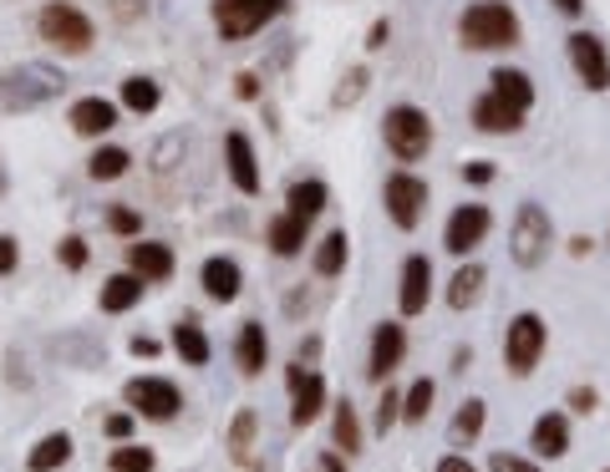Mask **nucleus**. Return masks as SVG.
<instances>
[{"instance_id":"1","label":"nucleus","mask_w":610,"mask_h":472,"mask_svg":"<svg viewBox=\"0 0 610 472\" xmlns=\"http://www.w3.org/2000/svg\"><path fill=\"white\" fill-rule=\"evenodd\" d=\"M67 92V76L51 61H21L0 76V112H36Z\"/></svg>"},{"instance_id":"2","label":"nucleus","mask_w":610,"mask_h":472,"mask_svg":"<svg viewBox=\"0 0 610 472\" xmlns=\"http://www.w3.org/2000/svg\"><path fill=\"white\" fill-rule=\"evenodd\" d=\"M458 41L468 51H499V46L519 41V15L509 11L504 0H478L458 15Z\"/></svg>"},{"instance_id":"3","label":"nucleus","mask_w":610,"mask_h":472,"mask_svg":"<svg viewBox=\"0 0 610 472\" xmlns=\"http://www.w3.org/2000/svg\"><path fill=\"white\" fill-rule=\"evenodd\" d=\"M36 31H41L46 46H57L61 57H87L92 41H97V31L82 11H76L72 0H51L41 15H36Z\"/></svg>"},{"instance_id":"4","label":"nucleus","mask_w":610,"mask_h":472,"mask_svg":"<svg viewBox=\"0 0 610 472\" xmlns=\"http://www.w3.org/2000/svg\"><path fill=\"white\" fill-rule=\"evenodd\" d=\"M290 0H214L208 11H214V31H219L224 41H244L254 31H265L275 15H285Z\"/></svg>"},{"instance_id":"5","label":"nucleus","mask_w":610,"mask_h":472,"mask_svg":"<svg viewBox=\"0 0 610 472\" xmlns=\"http://www.w3.org/2000/svg\"><path fill=\"white\" fill-rule=\"evenodd\" d=\"M382 137H387V148L397 162H417V158H428V148H432V122L422 107L403 102L382 118Z\"/></svg>"},{"instance_id":"6","label":"nucleus","mask_w":610,"mask_h":472,"mask_svg":"<svg viewBox=\"0 0 610 472\" xmlns=\"http://www.w3.org/2000/svg\"><path fill=\"white\" fill-rule=\"evenodd\" d=\"M550 239H554V223L539 204H519L514 214V229H509V254L519 269H539L545 254H550Z\"/></svg>"},{"instance_id":"7","label":"nucleus","mask_w":610,"mask_h":472,"mask_svg":"<svg viewBox=\"0 0 610 472\" xmlns=\"http://www.w3.org/2000/svg\"><path fill=\"white\" fill-rule=\"evenodd\" d=\"M545 340H550V330H545V320L535 311L514 315L509 320V336H504V366L514 376H529L539 366V355H545Z\"/></svg>"},{"instance_id":"8","label":"nucleus","mask_w":610,"mask_h":472,"mask_svg":"<svg viewBox=\"0 0 610 472\" xmlns=\"http://www.w3.org/2000/svg\"><path fill=\"white\" fill-rule=\"evenodd\" d=\"M122 401L133 407V416H148V422H174L179 416V386L164 382V376H133L122 386Z\"/></svg>"},{"instance_id":"9","label":"nucleus","mask_w":610,"mask_h":472,"mask_svg":"<svg viewBox=\"0 0 610 472\" xmlns=\"http://www.w3.org/2000/svg\"><path fill=\"white\" fill-rule=\"evenodd\" d=\"M285 386H290V427H311L315 416L326 412V382L315 376V371H306L300 361H290L285 366Z\"/></svg>"},{"instance_id":"10","label":"nucleus","mask_w":610,"mask_h":472,"mask_svg":"<svg viewBox=\"0 0 610 472\" xmlns=\"http://www.w3.org/2000/svg\"><path fill=\"white\" fill-rule=\"evenodd\" d=\"M382 198H387V214L397 229H417L422 223V208H428V183L417 173H392Z\"/></svg>"},{"instance_id":"11","label":"nucleus","mask_w":610,"mask_h":472,"mask_svg":"<svg viewBox=\"0 0 610 472\" xmlns=\"http://www.w3.org/2000/svg\"><path fill=\"white\" fill-rule=\"evenodd\" d=\"M570 61H575V72L590 92H606L610 87V57H606V41L590 36V31H575L570 36Z\"/></svg>"},{"instance_id":"12","label":"nucleus","mask_w":610,"mask_h":472,"mask_svg":"<svg viewBox=\"0 0 610 472\" xmlns=\"http://www.w3.org/2000/svg\"><path fill=\"white\" fill-rule=\"evenodd\" d=\"M489 223H493V214H489L483 204H463L458 214L447 219V229H443V250H447V254H468L474 244H483Z\"/></svg>"},{"instance_id":"13","label":"nucleus","mask_w":610,"mask_h":472,"mask_svg":"<svg viewBox=\"0 0 610 472\" xmlns=\"http://www.w3.org/2000/svg\"><path fill=\"white\" fill-rule=\"evenodd\" d=\"M403 351H407L403 325L382 320V325H376V336H372V361H367V376H372V382H387L392 371L403 366Z\"/></svg>"},{"instance_id":"14","label":"nucleus","mask_w":610,"mask_h":472,"mask_svg":"<svg viewBox=\"0 0 610 472\" xmlns=\"http://www.w3.org/2000/svg\"><path fill=\"white\" fill-rule=\"evenodd\" d=\"M474 128L478 133H519L524 128V107H514L509 97H499V92H483L474 102Z\"/></svg>"},{"instance_id":"15","label":"nucleus","mask_w":610,"mask_h":472,"mask_svg":"<svg viewBox=\"0 0 610 472\" xmlns=\"http://www.w3.org/2000/svg\"><path fill=\"white\" fill-rule=\"evenodd\" d=\"M432 295V259L428 254H412L403 265V290H397V311L403 315H422Z\"/></svg>"},{"instance_id":"16","label":"nucleus","mask_w":610,"mask_h":472,"mask_svg":"<svg viewBox=\"0 0 610 472\" xmlns=\"http://www.w3.org/2000/svg\"><path fill=\"white\" fill-rule=\"evenodd\" d=\"M67 122H72L76 137H103L118 128V102H107V97H82V102H72Z\"/></svg>"},{"instance_id":"17","label":"nucleus","mask_w":610,"mask_h":472,"mask_svg":"<svg viewBox=\"0 0 610 472\" xmlns=\"http://www.w3.org/2000/svg\"><path fill=\"white\" fill-rule=\"evenodd\" d=\"M224 162H229L235 189L244 193V198H254V193H260V162H254L250 137H244V133H229V137H224Z\"/></svg>"},{"instance_id":"18","label":"nucleus","mask_w":610,"mask_h":472,"mask_svg":"<svg viewBox=\"0 0 610 472\" xmlns=\"http://www.w3.org/2000/svg\"><path fill=\"white\" fill-rule=\"evenodd\" d=\"M128 269L143 275L148 285H158L174 275V250L168 244H153V239H137V244H128Z\"/></svg>"},{"instance_id":"19","label":"nucleus","mask_w":610,"mask_h":472,"mask_svg":"<svg viewBox=\"0 0 610 472\" xmlns=\"http://www.w3.org/2000/svg\"><path fill=\"white\" fill-rule=\"evenodd\" d=\"M199 280H204V295L219 300V305H229V300H239V285H244V275H239L235 259H224V254H214V259H204V269H199Z\"/></svg>"},{"instance_id":"20","label":"nucleus","mask_w":610,"mask_h":472,"mask_svg":"<svg viewBox=\"0 0 610 472\" xmlns=\"http://www.w3.org/2000/svg\"><path fill=\"white\" fill-rule=\"evenodd\" d=\"M235 361L244 376H260L270 361V340H265V325L260 320H244L239 325V340H235Z\"/></svg>"},{"instance_id":"21","label":"nucleus","mask_w":610,"mask_h":472,"mask_svg":"<svg viewBox=\"0 0 610 472\" xmlns=\"http://www.w3.org/2000/svg\"><path fill=\"white\" fill-rule=\"evenodd\" d=\"M306 229H311V223L300 219V214H290V208H285V214H275V219H270L265 239H270V250L280 254V259H290V254L306 250Z\"/></svg>"},{"instance_id":"22","label":"nucleus","mask_w":610,"mask_h":472,"mask_svg":"<svg viewBox=\"0 0 610 472\" xmlns=\"http://www.w3.org/2000/svg\"><path fill=\"white\" fill-rule=\"evenodd\" d=\"M143 290H148V280H143V275H133V269H122V275H112V280L103 285V311L107 315L133 311L137 300H143Z\"/></svg>"},{"instance_id":"23","label":"nucleus","mask_w":610,"mask_h":472,"mask_svg":"<svg viewBox=\"0 0 610 472\" xmlns=\"http://www.w3.org/2000/svg\"><path fill=\"white\" fill-rule=\"evenodd\" d=\"M72 462V437L67 432H46L41 443L26 452V472H57Z\"/></svg>"},{"instance_id":"24","label":"nucleus","mask_w":610,"mask_h":472,"mask_svg":"<svg viewBox=\"0 0 610 472\" xmlns=\"http://www.w3.org/2000/svg\"><path fill=\"white\" fill-rule=\"evenodd\" d=\"M535 452L539 458H565L570 452V422L560 412H545L535 422Z\"/></svg>"},{"instance_id":"25","label":"nucleus","mask_w":610,"mask_h":472,"mask_svg":"<svg viewBox=\"0 0 610 472\" xmlns=\"http://www.w3.org/2000/svg\"><path fill=\"white\" fill-rule=\"evenodd\" d=\"M174 351L183 355V366H208V336L194 315H183V320L174 325Z\"/></svg>"},{"instance_id":"26","label":"nucleus","mask_w":610,"mask_h":472,"mask_svg":"<svg viewBox=\"0 0 610 472\" xmlns=\"http://www.w3.org/2000/svg\"><path fill=\"white\" fill-rule=\"evenodd\" d=\"M326 204H331V189L321 183V178H306V183H290V193H285V208H290V214H300L306 223H311Z\"/></svg>"},{"instance_id":"27","label":"nucleus","mask_w":610,"mask_h":472,"mask_svg":"<svg viewBox=\"0 0 610 472\" xmlns=\"http://www.w3.org/2000/svg\"><path fill=\"white\" fill-rule=\"evenodd\" d=\"M346 254H351V239H346V229H331V234L315 244V259H311L315 275H321V280H336V275L346 269Z\"/></svg>"},{"instance_id":"28","label":"nucleus","mask_w":610,"mask_h":472,"mask_svg":"<svg viewBox=\"0 0 610 472\" xmlns=\"http://www.w3.org/2000/svg\"><path fill=\"white\" fill-rule=\"evenodd\" d=\"M158 102H164V92H158V82H153V76H128V82H122V107H128V112H137V118H148V112H158Z\"/></svg>"},{"instance_id":"29","label":"nucleus","mask_w":610,"mask_h":472,"mask_svg":"<svg viewBox=\"0 0 610 472\" xmlns=\"http://www.w3.org/2000/svg\"><path fill=\"white\" fill-rule=\"evenodd\" d=\"M483 265H463L458 275H453V285H447V305L453 311H468V305H478V295H483Z\"/></svg>"},{"instance_id":"30","label":"nucleus","mask_w":610,"mask_h":472,"mask_svg":"<svg viewBox=\"0 0 610 472\" xmlns=\"http://www.w3.org/2000/svg\"><path fill=\"white\" fill-rule=\"evenodd\" d=\"M483 416H489V412H483V401L468 397V401L458 407V416H453V427H447V443H453V447L478 443V432H483Z\"/></svg>"},{"instance_id":"31","label":"nucleus","mask_w":610,"mask_h":472,"mask_svg":"<svg viewBox=\"0 0 610 472\" xmlns=\"http://www.w3.org/2000/svg\"><path fill=\"white\" fill-rule=\"evenodd\" d=\"M489 82H493V92H499V97H509V102L524 107V112L535 107V82H529L524 72H514V66H499Z\"/></svg>"},{"instance_id":"32","label":"nucleus","mask_w":610,"mask_h":472,"mask_svg":"<svg viewBox=\"0 0 610 472\" xmlns=\"http://www.w3.org/2000/svg\"><path fill=\"white\" fill-rule=\"evenodd\" d=\"M331 427H336V447H342L346 458H357L361 452V422H357V407H351V401H336V422H331Z\"/></svg>"},{"instance_id":"33","label":"nucleus","mask_w":610,"mask_h":472,"mask_svg":"<svg viewBox=\"0 0 610 472\" xmlns=\"http://www.w3.org/2000/svg\"><path fill=\"white\" fill-rule=\"evenodd\" d=\"M254 427H260V416H254L250 407H239V412H235V427H229V458H235V462H250Z\"/></svg>"},{"instance_id":"34","label":"nucleus","mask_w":610,"mask_h":472,"mask_svg":"<svg viewBox=\"0 0 610 472\" xmlns=\"http://www.w3.org/2000/svg\"><path fill=\"white\" fill-rule=\"evenodd\" d=\"M128 162H133V158H128V148H97L87 158V173L97 178V183H112V178L128 173Z\"/></svg>"},{"instance_id":"35","label":"nucleus","mask_w":610,"mask_h":472,"mask_svg":"<svg viewBox=\"0 0 610 472\" xmlns=\"http://www.w3.org/2000/svg\"><path fill=\"white\" fill-rule=\"evenodd\" d=\"M107 468H112V472H153V468H158V458H153V447L122 443V447H112Z\"/></svg>"},{"instance_id":"36","label":"nucleus","mask_w":610,"mask_h":472,"mask_svg":"<svg viewBox=\"0 0 610 472\" xmlns=\"http://www.w3.org/2000/svg\"><path fill=\"white\" fill-rule=\"evenodd\" d=\"M367 82H372V72H367V66H351V72L342 76V87L331 92V107H357L361 97H367Z\"/></svg>"},{"instance_id":"37","label":"nucleus","mask_w":610,"mask_h":472,"mask_svg":"<svg viewBox=\"0 0 610 472\" xmlns=\"http://www.w3.org/2000/svg\"><path fill=\"white\" fill-rule=\"evenodd\" d=\"M432 391H438V386H432L428 376L407 386V397H403V422H422V416L432 412Z\"/></svg>"},{"instance_id":"38","label":"nucleus","mask_w":610,"mask_h":472,"mask_svg":"<svg viewBox=\"0 0 610 472\" xmlns=\"http://www.w3.org/2000/svg\"><path fill=\"white\" fill-rule=\"evenodd\" d=\"M183 153H189V143H183V133H168L164 143L153 148V168H158V173H174V168H179V162H183Z\"/></svg>"},{"instance_id":"39","label":"nucleus","mask_w":610,"mask_h":472,"mask_svg":"<svg viewBox=\"0 0 610 472\" xmlns=\"http://www.w3.org/2000/svg\"><path fill=\"white\" fill-rule=\"evenodd\" d=\"M107 229H112V234H122V239H137V234H143V214H137V208H128V204H112V208H107Z\"/></svg>"},{"instance_id":"40","label":"nucleus","mask_w":610,"mask_h":472,"mask_svg":"<svg viewBox=\"0 0 610 472\" xmlns=\"http://www.w3.org/2000/svg\"><path fill=\"white\" fill-rule=\"evenodd\" d=\"M57 351H61V355H72V361H76V366H82V371L103 366V351H97L92 340H82V336H67V340H57Z\"/></svg>"},{"instance_id":"41","label":"nucleus","mask_w":610,"mask_h":472,"mask_svg":"<svg viewBox=\"0 0 610 472\" xmlns=\"http://www.w3.org/2000/svg\"><path fill=\"white\" fill-rule=\"evenodd\" d=\"M57 265L61 269H87V239H76V234H67L57 244Z\"/></svg>"},{"instance_id":"42","label":"nucleus","mask_w":610,"mask_h":472,"mask_svg":"<svg viewBox=\"0 0 610 472\" xmlns=\"http://www.w3.org/2000/svg\"><path fill=\"white\" fill-rule=\"evenodd\" d=\"M397 422H403V397H397V391H392V386H387V397L376 401V432L387 437V432L397 427Z\"/></svg>"},{"instance_id":"43","label":"nucleus","mask_w":610,"mask_h":472,"mask_svg":"<svg viewBox=\"0 0 610 472\" xmlns=\"http://www.w3.org/2000/svg\"><path fill=\"white\" fill-rule=\"evenodd\" d=\"M600 407V397H596V386H575L570 391V412H581V416H590Z\"/></svg>"},{"instance_id":"44","label":"nucleus","mask_w":610,"mask_h":472,"mask_svg":"<svg viewBox=\"0 0 610 472\" xmlns=\"http://www.w3.org/2000/svg\"><path fill=\"white\" fill-rule=\"evenodd\" d=\"M103 432L112 437V443H128V437H133V416H128V412H112L103 422Z\"/></svg>"},{"instance_id":"45","label":"nucleus","mask_w":610,"mask_h":472,"mask_svg":"<svg viewBox=\"0 0 610 472\" xmlns=\"http://www.w3.org/2000/svg\"><path fill=\"white\" fill-rule=\"evenodd\" d=\"M15 265H21V244L15 234H0V275H15Z\"/></svg>"},{"instance_id":"46","label":"nucleus","mask_w":610,"mask_h":472,"mask_svg":"<svg viewBox=\"0 0 610 472\" xmlns=\"http://www.w3.org/2000/svg\"><path fill=\"white\" fill-rule=\"evenodd\" d=\"M489 472H539L529 458H509V452H493L489 458Z\"/></svg>"},{"instance_id":"47","label":"nucleus","mask_w":610,"mask_h":472,"mask_svg":"<svg viewBox=\"0 0 610 472\" xmlns=\"http://www.w3.org/2000/svg\"><path fill=\"white\" fill-rule=\"evenodd\" d=\"M143 11H148V0H112V21H122V26H133Z\"/></svg>"},{"instance_id":"48","label":"nucleus","mask_w":610,"mask_h":472,"mask_svg":"<svg viewBox=\"0 0 610 472\" xmlns=\"http://www.w3.org/2000/svg\"><path fill=\"white\" fill-rule=\"evenodd\" d=\"M5 382L11 386H31V371H26V361L15 351H5Z\"/></svg>"},{"instance_id":"49","label":"nucleus","mask_w":610,"mask_h":472,"mask_svg":"<svg viewBox=\"0 0 610 472\" xmlns=\"http://www.w3.org/2000/svg\"><path fill=\"white\" fill-rule=\"evenodd\" d=\"M235 97H239V102H254V97H260V76H254V72H239L235 76Z\"/></svg>"},{"instance_id":"50","label":"nucleus","mask_w":610,"mask_h":472,"mask_svg":"<svg viewBox=\"0 0 610 472\" xmlns=\"http://www.w3.org/2000/svg\"><path fill=\"white\" fill-rule=\"evenodd\" d=\"M463 178L483 189V183H493V162H463Z\"/></svg>"},{"instance_id":"51","label":"nucleus","mask_w":610,"mask_h":472,"mask_svg":"<svg viewBox=\"0 0 610 472\" xmlns=\"http://www.w3.org/2000/svg\"><path fill=\"white\" fill-rule=\"evenodd\" d=\"M387 41H392V26L387 21H372V31H367V51H382Z\"/></svg>"},{"instance_id":"52","label":"nucleus","mask_w":610,"mask_h":472,"mask_svg":"<svg viewBox=\"0 0 610 472\" xmlns=\"http://www.w3.org/2000/svg\"><path fill=\"white\" fill-rule=\"evenodd\" d=\"M164 351V346H158V340L153 336H133V355H143V361H153V355Z\"/></svg>"},{"instance_id":"53","label":"nucleus","mask_w":610,"mask_h":472,"mask_svg":"<svg viewBox=\"0 0 610 472\" xmlns=\"http://www.w3.org/2000/svg\"><path fill=\"white\" fill-rule=\"evenodd\" d=\"M315 355H321V340H315V336H306V340H300V351H296V361H300V366H311Z\"/></svg>"},{"instance_id":"54","label":"nucleus","mask_w":610,"mask_h":472,"mask_svg":"<svg viewBox=\"0 0 610 472\" xmlns=\"http://www.w3.org/2000/svg\"><path fill=\"white\" fill-rule=\"evenodd\" d=\"M438 472H474V462L453 452V458H443V462H438Z\"/></svg>"},{"instance_id":"55","label":"nucleus","mask_w":610,"mask_h":472,"mask_svg":"<svg viewBox=\"0 0 610 472\" xmlns=\"http://www.w3.org/2000/svg\"><path fill=\"white\" fill-rule=\"evenodd\" d=\"M321 472H346V462L336 458V452H326V458H321Z\"/></svg>"},{"instance_id":"56","label":"nucleus","mask_w":610,"mask_h":472,"mask_svg":"<svg viewBox=\"0 0 610 472\" xmlns=\"http://www.w3.org/2000/svg\"><path fill=\"white\" fill-rule=\"evenodd\" d=\"M554 5H560L565 15H581L585 11V0H554Z\"/></svg>"},{"instance_id":"57","label":"nucleus","mask_w":610,"mask_h":472,"mask_svg":"<svg viewBox=\"0 0 610 472\" xmlns=\"http://www.w3.org/2000/svg\"><path fill=\"white\" fill-rule=\"evenodd\" d=\"M0 198H5V168H0Z\"/></svg>"},{"instance_id":"58","label":"nucleus","mask_w":610,"mask_h":472,"mask_svg":"<svg viewBox=\"0 0 610 472\" xmlns=\"http://www.w3.org/2000/svg\"><path fill=\"white\" fill-rule=\"evenodd\" d=\"M606 472H610V468H606Z\"/></svg>"}]
</instances>
